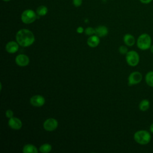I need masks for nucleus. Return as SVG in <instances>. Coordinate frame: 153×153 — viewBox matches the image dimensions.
Instances as JSON below:
<instances>
[{"mask_svg":"<svg viewBox=\"0 0 153 153\" xmlns=\"http://www.w3.org/2000/svg\"><path fill=\"white\" fill-rule=\"evenodd\" d=\"M13 115H14V112L11 109H7L5 112V115L7 118H10L11 117H13Z\"/></svg>","mask_w":153,"mask_h":153,"instance_id":"4be33fe9","label":"nucleus"},{"mask_svg":"<svg viewBox=\"0 0 153 153\" xmlns=\"http://www.w3.org/2000/svg\"><path fill=\"white\" fill-rule=\"evenodd\" d=\"M36 13L39 16H44L48 13V8L45 5H41L38 7L36 10Z\"/></svg>","mask_w":153,"mask_h":153,"instance_id":"a211bd4d","label":"nucleus"},{"mask_svg":"<svg viewBox=\"0 0 153 153\" xmlns=\"http://www.w3.org/2000/svg\"><path fill=\"white\" fill-rule=\"evenodd\" d=\"M45 99L41 95L33 96L30 99V104L35 107H41L45 103Z\"/></svg>","mask_w":153,"mask_h":153,"instance_id":"6e6552de","label":"nucleus"},{"mask_svg":"<svg viewBox=\"0 0 153 153\" xmlns=\"http://www.w3.org/2000/svg\"><path fill=\"white\" fill-rule=\"evenodd\" d=\"M119 51L122 54H126L128 52V49L127 47L124 45H121L119 47Z\"/></svg>","mask_w":153,"mask_h":153,"instance_id":"412c9836","label":"nucleus"},{"mask_svg":"<svg viewBox=\"0 0 153 153\" xmlns=\"http://www.w3.org/2000/svg\"><path fill=\"white\" fill-rule=\"evenodd\" d=\"M38 149L35 146L32 144H26L23 148L22 152L23 153H37Z\"/></svg>","mask_w":153,"mask_h":153,"instance_id":"2eb2a0df","label":"nucleus"},{"mask_svg":"<svg viewBox=\"0 0 153 153\" xmlns=\"http://www.w3.org/2000/svg\"><path fill=\"white\" fill-rule=\"evenodd\" d=\"M51 149H52V146L51 145L48 143H44L39 147V150L41 152L48 153L51 151Z\"/></svg>","mask_w":153,"mask_h":153,"instance_id":"6ab92c4d","label":"nucleus"},{"mask_svg":"<svg viewBox=\"0 0 153 153\" xmlns=\"http://www.w3.org/2000/svg\"><path fill=\"white\" fill-rule=\"evenodd\" d=\"M15 61L17 65L23 67L28 65L30 60L27 56L23 54H20L16 56Z\"/></svg>","mask_w":153,"mask_h":153,"instance_id":"1a4fd4ad","label":"nucleus"},{"mask_svg":"<svg viewBox=\"0 0 153 153\" xmlns=\"http://www.w3.org/2000/svg\"><path fill=\"white\" fill-rule=\"evenodd\" d=\"M76 32H77L78 33H82L83 32H84V29H83L82 27L79 26V27L76 29Z\"/></svg>","mask_w":153,"mask_h":153,"instance_id":"b1692460","label":"nucleus"},{"mask_svg":"<svg viewBox=\"0 0 153 153\" xmlns=\"http://www.w3.org/2000/svg\"><path fill=\"white\" fill-rule=\"evenodd\" d=\"M100 42V39L99 37L97 35H91V36H90L87 41V43L88 44V45L90 47L94 48L97 47L99 44Z\"/></svg>","mask_w":153,"mask_h":153,"instance_id":"f8f14e48","label":"nucleus"},{"mask_svg":"<svg viewBox=\"0 0 153 153\" xmlns=\"http://www.w3.org/2000/svg\"><path fill=\"white\" fill-rule=\"evenodd\" d=\"M37 14L31 9H27L23 11L21 15V20L25 24H30L35 21Z\"/></svg>","mask_w":153,"mask_h":153,"instance_id":"20e7f679","label":"nucleus"},{"mask_svg":"<svg viewBox=\"0 0 153 153\" xmlns=\"http://www.w3.org/2000/svg\"><path fill=\"white\" fill-rule=\"evenodd\" d=\"M57 126L58 122L55 118H50L47 119L43 124L44 128L48 131H54L57 128Z\"/></svg>","mask_w":153,"mask_h":153,"instance_id":"0eeeda50","label":"nucleus"},{"mask_svg":"<svg viewBox=\"0 0 153 153\" xmlns=\"http://www.w3.org/2000/svg\"><path fill=\"white\" fill-rule=\"evenodd\" d=\"M142 79V75L138 71H134L131 72L128 78V84L129 85H133L137 84Z\"/></svg>","mask_w":153,"mask_h":153,"instance_id":"423d86ee","label":"nucleus"},{"mask_svg":"<svg viewBox=\"0 0 153 153\" xmlns=\"http://www.w3.org/2000/svg\"><path fill=\"white\" fill-rule=\"evenodd\" d=\"M126 60L128 65L131 66H135L137 65L139 62V55L136 51H129L126 54Z\"/></svg>","mask_w":153,"mask_h":153,"instance_id":"39448f33","label":"nucleus"},{"mask_svg":"<svg viewBox=\"0 0 153 153\" xmlns=\"http://www.w3.org/2000/svg\"><path fill=\"white\" fill-rule=\"evenodd\" d=\"M123 41H124L126 45H127L128 46H130V47L133 46L135 44V38H134V37L130 33H127L124 36Z\"/></svg>","mask_w":153,"mask_h":153,"instance_id":"4468645a","label":"nucleus"},{"mask_svg":"<svg viewBox=\"0 0 153 153\" xmlns=\"http://www.w3.org/2000/svg\"><path fill=\"white\" fill-rule=\"evenodd\" d=\"M150 50H151V53L153 54V45L151 46V47H150Z\"/></svg>","mask_w":153,"mask_h":153,"instance_id":"bb28decb","label":"nucleus"},{"mask_svg":"<svg viewBox=\"0 0 153 153\" xmlns=\"http://www.w3.org/2000/svg\"><path fill=\"white\" fill-rule=\"evenodd\" d=\"M17 42L22 47H29L35 41V36L32 31L27 29L19 30L16 36Z\"/></svg>","mask_w":153,"mask_h":153,"instance_id":"f257e3e1","label":"nucleus"},{"mask_svg":"<svg viewBox=\"0 0 153 153\" xmlns=\"http://www.w3.org/2000/svg\"><path fill=\"white\" fill-rule=\"evenodd\" d=\"M145 81L151 87H153V71L148 72L145 75Z\"/></svg>","mask_w":153,"mask_h":153,"instance_id":"f3484780","label":"nucleus"},{"mask_svg":"<svg viewBox=\"0 0 153 153\" xmlns=\"http://www.w3.org/2000/svg\"><path fill=\"white\" fill-rule=\"evenodd\" d=\"M134 139L137 143L144 145L148 144L151 141V135L148 131L141 130L135 132Z\"/></svg>","mask_w":153,"mask_h":153,"instance_id":"f03ea898","label":"nucleus"},{"mask_svg":"<svg viewBox=\"0 0 153 153\" xmlns=\"http://www.w3.org/2000/svg\"><path fill=\"white\" fill-rule=\"evenodd\" d=\"M150 106V102L148 99H143L139 105V108L142 111H147Z\"/></svg>","mask_w":153,"mask_h":153,"instance_id":"dca6fc26","label":"nucleus"},{"mask_svg":"<svg viewBox=\"0 0 153 153\" xmlns=\"http://www.w3.org/2000/svg\"><path fill=\"white\" fill-rule=\"evenodd\" d=\"M84 32L87 35H92L95 33V29L91 27H88L84 30Z\"/></svg>","mask_w":153,"mask_h":153,"instance_id":"aec40b11","label":"nucleus"},{"mask_svg":"<svg viewBox=\"0 0 153 153\" xmlns=\"http://www.w3.org/2000/svg\"><path fill=\"white\" fill-rule=\"evenodd\" d=\"M151 38L148 33H142L137 39V46L142 50H146L150 48L151 46Z\"/></svg>","mask_w":153,"mask_h":153,"instance_id":"7ed1b4c3","label":"nucleus"},{"mask_svg":"<svg viewBox=\"0 0 153 153\" xmlns=\"http://www.w3.org/2000/svg\"><path fill=\"white\" fill-rule=\"evenodd\" d=\"M8 124L10 127L14 130H20L22 127L21 120L17 117H11L9 118Z\"/></svg>","mask_w":153,"mask_h":153,"instance_id":"9d476101","label":"nucleus"},{"mask_svg":"<svg viewBox=\"0 0 153 153\" xmlns=\"http://www.w3.org/2000/svg\"><path fill=\"white\" fill-rule=\"evenodd\" d=\"M149 130L151 131V133H153V123H152L151 124V126H150Z\"/></svg>","mask_w":153,"mask_h":153,"instance_id":"a878e982","label":"nucleus"},{"mask_svg":"<svg viewBox=\"0 0 153 153\" xmlns=\"http://www.w3.org/2000/svg\"><path fill=\"white\" fill-rule=\"evenodd\" d=\"M2 1H5V2H8V1H11V0H2Z\"/></svg>","mask_w":153,"mask_h":153,"instance_id":"cd10ccee","label":"nucleus"},{"mask_svg":"<svg viewBox=\"0 0 153 153\" xmlns=\"http://www.w3.org/2000/svg\"><path fill=\"white\" fill-rule=\"evenodd\" d=\"M19 44L15 41H10L6 44L5 50L8 53H15L19 50Z\"/></svg>","mask_w":153,"mask_h":153,"instance_id":"9b49d317","label":"nucleus"},{"mask_svg":"<svg viewBox=\"0 0 153 153\" xmlns=\"http://www.w3.org/2000/svg\"><path fill=\"white\" fill-rule=\"evenodd\" d=\"M108 33V29L105 26H99L95 29V34L99 37H103Z\"/></svg>","mask_w":153,"mask_h":153,"instance_id":"ddd939ff","label":"nucleus"},{"mask_svg":"<svg viewBox=\"0 0 153 153\" xmlns=\"http://www.w3.org/2000/svg\"><path fill=\"white\" fill-rule=\"evenodd\" d=\"M82 0H73V4L76 7H79L81 5Z\"/></svg>","mask_w":153,"mask_h":153,"instance_id":"5701e85b","label":"nucleus"},{"mask_svg":"<svg viewBox=\"0 0 153 153\" xmlns=\"http://www.w3.org/2000/svg\"><path fill=\"white\" fill-rule=\"evenodd\" d=\"M139 1L141 3L144 4H148L152 1V0H139Z\"/></svg>","mask_w":153,"mask_h":153,"instance_id":"393cba45","label":"nucleus"}]
</instances>
